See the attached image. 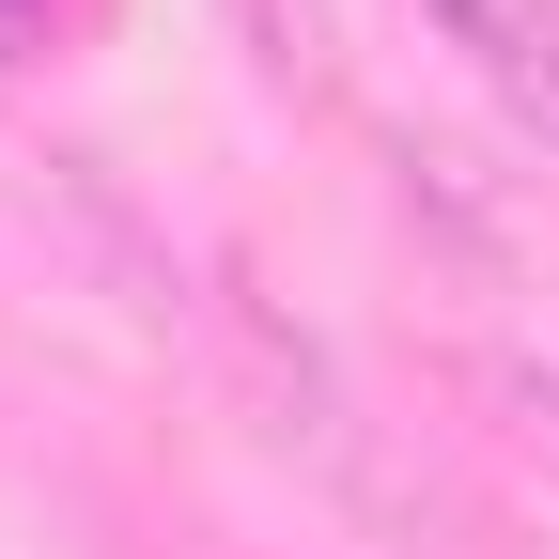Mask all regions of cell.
Listing matches in <instances>:
<instances>
[{"label":"cell","instance_id":"cell-3","mask_svg":"<svg viewBox=\"0 0 559 559\" xmlns=\"http://www.w3.org/2000/svg\"><path fill=\"white\" fill-rule=\"evenodd\" d=\"M0 32H32V0H0Z\"/></svg>","mask_w":559,"mask_h":559},{"label":"cell","instance_id":"cell-2","mask_svg":"<svg viewBox=\"0 0 559 559\" xmlns=\"http://www.w3.org/2000/svg\"><path fill=\"white\" fill-rule=\"evenodd\" d=\"M249 32H280V47H296V0H249Z\"/></svg>","mask_w":559,"mask_h":559},{"label":"cell","instance_id":"cell-1","mask_svg":"<svg viewBox=\"0 0 559 559\" xmlns=\"http://www.w3.org/2000/svg\"><path fill=\"white\" fill-rule=\"evenodd\" d=\"M419 16H436V47L559 156V0H419Z\"/></svg>","mask_w":559,"mask_h":559}]
</instances>
